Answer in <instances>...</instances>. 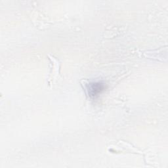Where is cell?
<instances>
[{"label":"cell","instance_id":"6da1fadb","mask_svg":"<svg viewBox=\"0 0 168 168\" xmlns=\"http://www.w3.org/2000/svg\"><path fill=\"white\" fill-rule=\"evenodd\" d=\"M103 89V86L100 83H95L93 84L91 88H90V91L91 92V95H97V93H100L101 90Z\"/></svg>","mask_w":168,"mask_h":168}]
</instances>
